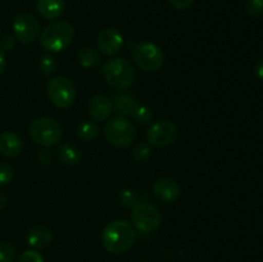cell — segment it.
Segmentation results:
<instances>
[{
	"label": "cell",
	"mask_w": 263,
	"mask_h": 262,
	"mask_svg": "<svg viewBox=\"0 0 263 262\" xmlns=\"http://www.w3.org/2000/svg\"><path fill=\"white\" fill-rule=\"evenodd\" d=\"M14 45H15V40L14 38L10 35H4L2 38V40H0V49H2L3 51L12 50V49L14 48Z\"/></svg>",
	"instance_id": "obj_30"
},
{
	"label": "cell",
	"mask_w": 263,
	"mask_h": 262,
	"mask_svg": "<svg viewBox=\"0 0 263 262\" xmlns=\"http://www.w3.org/2000/svg\"><path fill=\"white\" fill-rule=\"evenodd\" d=\"M23 152V141L18 134L5 131L0 134V153L8 158L18 157Z\"/></svg>",
	"instance_id": "obj_14"
},
{
	"label": "cell",
	"mask_w": 263,
	"mask_h": 262,
	"mask_svg": "<svg viewBox=\"0 0 263 262\" xmlns=\"http://www.w3.org/2000/svg\"><path fill=\"white\" fill-rule=\"evenodd\" d=\"M15 258V248L10 243L0 241V262H13Z\"/></svg>",
	"instance_id": "obj_25"
},
{
	"label": "cell",
	"mask_w": 263,
	"mask_h": 262,
	"mask_svg": "<svg viewBox=\"0 0 263 262\" xmlns=\"http://www.w3.org/2000/svg\"><path fill=\"white\" fill-rule=\"evenodd\" d=\"M17 262H44L43 256L36 251H25L20 257Z\"/></svg>",
	"instance_id": "obj_28"
},
{
	"label": "cell",
	"mask_w": 263,
	"mask_h": 262,
	"mask_svg": "<svg viewBox=\"0 0 263 262\" xmlns=\"http://www.w3.org/2000/svg\"><path fill=\"white\" fill-rule=\"evenodd\" d=\"M151 154L152 149L149 144L146 143H138L133 148V152H131V157H133L136 163H145L151 158Z\"/></svg>",
	"instance_id": "obj_21"
},
{
	"label": "cell",
	"mask_w": 263,
	"mask_h": 262,
	"mask_svg": "<svg viewBox=\"0 0 263 262\" xmlns=\"http://www.w3.org/2000/svg\"><path fill=\"white\" fill-rule=\"evenodd\" d=\"M57 154H58L59 161L66 166H77L81 161V152L77 146L72 145V144L66 143L59 145Z\"/></svg>",
	"instance_id": "obj_18"
},
{
	"label": "cell",
	"mask_w": 263,
	"mask_h": 262,
	"mask_svg": "<svg viewBox=\"0 0 263 262\" xmlns=\"http://www.w3.org/2000/svg\"><path fill=\"white\" fill-rule=\"evenodd\" d=\"M102 74L105 82L116 90H126L135 81V69L126 58H115L102 67Z\"/></svg>",
	"instance_id": "obj_3"
},
{
	"label": "cell",
	"mask_w": 263,
	"mask_h": 262,
	"mask_svg": "<svg viewBox=\"0 0 263 262\" xmlns=\"http://www.w3.org/2000/svg\"><path fill=\"white\" fill-rule=\"evenodd\" d=\"M5 205H7V195H5L4 193L0 192V210L4 208Z\"/></svg>",
	"instance_id": "obj_34"
},
{
	"label": "cell",
	"mask_w": 263,
	"mask_h": 262,
	"mask_svg": "<svg viewBox=\"0 0 263 262\" xmlns=\"http://www.w3.org/2000/svg\"><path fill=\"white\" fill-rule=\"evenodd\" d=\"M53 240V233L45 225H35L28 230L27 243L35 249H44Z\"/></svg>",
	"instance_id": "obj_16"
},
{
	"label": "cell",
	"mask_w": 263,
	"mask_h": 262,
	"mask_svg": "<svg viewBox=\"0 0 263 262\" xmlns=\"http://www.w3.org/2000/svg\"><path fill=\"white\" fill-rule=\"evenodd\" d=\"M153 193L157 199L163 203H175L181 195V188L176 180L171 177H162L153 185Z\"/></svg>",
	"instance_id": "obj_12"
},
{
	"label": "cell",
	"mask_w": 263,
	"mask_h": 262,
	"mask_svg": "<svg viewBox=\"0 0 263 262\" xmlns=\"http://www.w3.org/2000/svg\"><path fill=\"white\" fill-rule=\"evenodd\" d=\"M64 8H66L64 0H37L36 2V9L39 14L49 21L61 17L64 12Z\"/></svg>",
	"instance_id": "obj_17"
},
{
	"label": "cell",
	"mask_w": 263,
	"mask_h": 262,
	"mask_svg": "<svg viewBox=\"0 0 263 262\" xmlns=\"http://www.w3.org/2000/svg\"><path fill=\"white\" fill-rule=\"evenodd\" d=\"M177 136H179V128L170 120L156 121L146 131V139L149 144L157 148L171 145Z\"/></svg>",
	"instance_id": "obj_9"
},
{
	"label": "cell",
	"mask_w": 263,
	"mask_h": 262,
	"mask_svg": "<svg viewBox=\"0 0 263 262\" xmlns=\"http://www.w3.org/2000/svg\"><path fill=\"white\" fill-rule=\"evenodd\" d=\"M28 133L36 144L46 148L58 144L62 138L61 125L50 117H37L31 121Z\"/></svg>",
	"instance_id": "obj_5"
},
{
	"label": "cell",
	"mask_w": 263,
	"mask_h": 262,
	"mask_svg": "<svg viewBox=\"0 0 263 262\" xmlns=\"http://www.w3.org/2000/svg\"><path fill=\"white\" fill-rule=\"evenodd\" d=\"M118 200H120V203L123 207L134 208L138 204V195H136L135 192L130 189H122L118 193Z\"/></svg>",
	"instance_id": "obj_24"
},
{
	"label": "cell",
	"mask_w": 263,
	"mask_h": 262,
	"mask_svg": "<svg viewBox=\"0 0 263 262\" xmlns=\"http://www.w3.org/2000/svg\"><path fill=\"white\" fill-rule=\"evenodd\" d=\"M131 218L135 228L143 234L157 230L162 222V215L158 208L148 203H138L133 208Z\"/></svg>",
	"instance_id": "obj_8"
},
{
	"label": "cell",
	"mask_w": 263,
	"mask_h": 262,
	"mask_svg": "<svg viewBox=\"0 0 263 262\" xmlns=\"http://www.w3.org/2000/svg\"><path fill=\"white\" fill-rule=\"evenodd\" d=\"M99 127L92 121H84L77 126V135L85 141H91L99 135Z\"/></svg>",
	"instance_id": "obj_20"
},
{
	"label": "cell",
	"mask_w": 263,
	"mask_h": 262,
	"mask_svg": "<svg viewBox=\"0 0 263 262\" xmlns=\"http://www.w3.org/2000/svg\"><path fill=\"white\" fill-rule=\"evenodd\" d=\"M14 177V170L7 163H0V186L9 184Z\"/></svg>",
	"instance_id": "obj_27"
},
{
	"label": "cell",
	"mask_w": 263,
	"mask_h": 262,
	"mask_svg": "<svg viewBox=\"0 0 263 262\" xmlns=\"http://www.w3.org/2000/svg\"><path fill=\"white\" fill-rule=\"evenodd\" d=\"M74 39V28L67 21H58L46 26L40 33V43L45 50L58 53L64 50Z\"/></svg>",
	"instance_id": "obj_2"
},
{
	"label": "cell",
	"mask_w": 263,
	"mask_h": 262,
	"mask_svg": "<svg viewBox=\"0 0 263 262\" xmlns=\"http://www.w3.org/2000/svg\"><path fill=\"white\" fill-rule=\"evenodd\" d=\"M77 61L84 68H95L100 64V54L91 46H85L77 54Z\"/></svg>",
	"instance_id": "obj_19"
},
{
	"label": "cell",
	"mask_w": 263,
	"mask_h": 262,
	"mask_svg": "<svg viewBox=\"0 0 263 262\" xmlns=\"http://www.w3.org/2000/svg\"><path fill=\"white\" fill-rule=\"evenodd\" d=\"M136 233L134 226L128 221L116 220L105 226L102 234V241L104 248L113 254H121L127 252L134 246Z\"/></svg>",
	"instance_id": "obj_1"
},
{
	"label": "cell",
	"mask_w": 263,
	"mask_h": 262,
	"mask_svg": "<svg viewBox=\"0 0 263 262\" xmlns=\"http://www.w3.org/2000/svg\"><path fill=\"white\" fill-rule=\"evenodd\" d=\"M40 25L35 15L31 13H20L13 21L14 38L22 44H32L39 38Z\"/></svg>",
	"instance_id": "obj_10"
},
{
	"label": "cell",
	"mask_w": 263,
	"mask_h": 262,
	"mask_svg": "<svg viewBox=\"0 0 263 262\" xmlns=\"http://www.w3.org/2000/svg\"><path fill=\"white\" fill-rule=\"evenodd\" d=\"M168 3L172 5V7L176 8V9L182 10L192 7L194 0H168Z\"/></svg>",
	"instance_id": "obj_31"
},
{
	"label": "cell",
	"mask_w": 263,
	"mask_h": 262,
	"mask_svg": "<svg viewBox=\"0 0 263 262\" xmlns=\"http://www.w3.org/2000/svg\"><path fill=\"white\" fill-rule=\"evenodd\" d=\"M5 67H7V59H5V54L4 51L0 49V76L4 73L5 71Z\"/></svg>",
	"instance_id": "obj_33"
},
{
	"label": "cell",
	"mask_w": 263,
	"mask_h": 262,
	"mask_svg": "<svg viewBox=\"0 0 263 262\" xmlns=\"http://www.w3.org/2000/svg\"><path fill=\"white\" fill-rule=\"evenodd\" d=\"M254 72H256V76L258 77L259 80H262V81H263V58L261 59V61H258V63L256 64Z\"/></svg>",
	"instance_id": "obj_32"
},
{
	"label": "cell",
	"mask_w": 263,
	"mask_h": 262,
	"mask_svg": "<svg viewBox=\"0 0 263 262\" xmlns=\"http://www.w3.org/2000/svg\"><path fill=\"white\" fill-rule=\"evenodd\" d=\"M133 59L136 66L144 72H156L163 64V53L158 45L153 43H141L135 46Z\"/></svg>",
	"instance_id": "obj_7"
},
{
	"label": "cell",
	"mask_w": 263,
	"mask_h": 262,
	"mask_svg": "<svg viewBox=\"0 0 263 262\" xmlns=\"http://www.w3.org/2000/svg\"><path fill=\"white\" fill-rule=\"evenodd\" d=\"M246 12L251 17L259 18L263 15V0H248L246 3Z\"/></svg>",
	"instance_id": "obj_26"
},
{
	"label": "cell",
	"mask_w": 263,
	"mask_h": 262,
	"mask_svg": "<svg viewBox=\"0 0 263 262\" xmlns=\"http://www.w3.org/2000/svg\"><path fill=\"white\" fill-rule=\"evenodd\" d=\"M90 117L97 122H103L109 118L110 113L113 112L112 99L104 94H97L90 99L87 104Z\"/></svg>",
	"instance_id": "obj_13"
},
{
	"label": "cell",
	"mask_w": 263,
	"mask_h": 262,
	"mask_svg": "<svg viewBox=\"0 0 263 262\" xmlns=\"http://www.w3.org/2000/svg\"><path fill=\"white\" fill-rule=\"evenodd\" d=\"M57 67H58V62L54 57L44 55L39 63V71L44 77H49L57 71Z\"/></svg>",
	"instance_id": "obj_22"
},
{
	"label": "cell",
	"mask_w": 263,
	"mask_h": 262,
	"mask_svg": "<svg viewBox=\"0 0 263 262\" xmlns=\"http://www.w3.org/2000/svg\"><path fill=\"white\" fill-rule=\"evenodd\" d=\"M112 105L115 112H117L121 117L125 116H133L134 110L138 107V100L133 94L121 90L112 98Z\"/></svg>",
	"instance_id": "obj_15"
},
{
	"label": "cell",
	"mask_w": 263,
	"mask_h": 262,
	"mask_svg": "<svg viewBox=\"0 0 263 262\" xmlns=\"http://www.w3.org/2000/svg\"><path fill=\"white\" fill-rule=\"evenodd\" d=\"M123 36L117 28L105 27L99 32L97 39V48L104 55H115L122 49Z\"/></svg>",
	"instance_id": "obj_11"
},
{
	"label": "cell",
	"mask_w": 263,
	"mask_h": 262,
	"mask_svg": "<svg viewBox=\"0 0 263 262\" xmlns=\"http://www.w3.org/2000/svg\"><path fill=\"white\" fill-rule=\"evenodd\" d=\"M37 161L39 163L43 164V166H50L53 163V154L50 151H40V153L37 154Z\"/></svg>",
	"instance_id": "obj_29"
},
{
	"label": "cell",
	"mask_w": 263,
	"mask_h": 262,
	"mask_svg": "<svg viewBox=\"0 0 263 262\" xmlns=\"http://www.w3.org/2000/svg\"><path fill=\"white\" fill-rule=\"evenodd\" d=\"M103 134L110 145L123 149L134 143L136 138V128L131 121L118 116L105 123Z\"/></svg>",
	"instance_id": "obj_4"
},
{
	"label": "cell",
	"mask_w": 263,
	"mask_h": 262,
	"mask_svg": "<svg viewBox=\"0 0 263 262\" xmlns=\"http://www.w3.org/2000/svg\"><path fill=\"white\" fill-rule=\"evenodd\" d=\"M133 117L135 118V121L140 125H148L153 120V112L149 107L146 105H138L136 109L134 110Z\"/></svg>",
	"instance_id": "obj_23"
},
{
	"label": "cell",
	"mask_w": 263,
	"mask_h": 262,
	"mask_svg": "<svg viewBox=\"0 0 263 262\" xmlns=\"http://www.w3.org/2000/svg\"><path fill=\"white\" fill-rule=\"evenodd\" d=\"M46 94L55 107L68 108L74 103L77 87L71 79L66 76L53 77L46 84Z\"/></svg>",
	"instance_id": "obj_6"
}]
</instances>
